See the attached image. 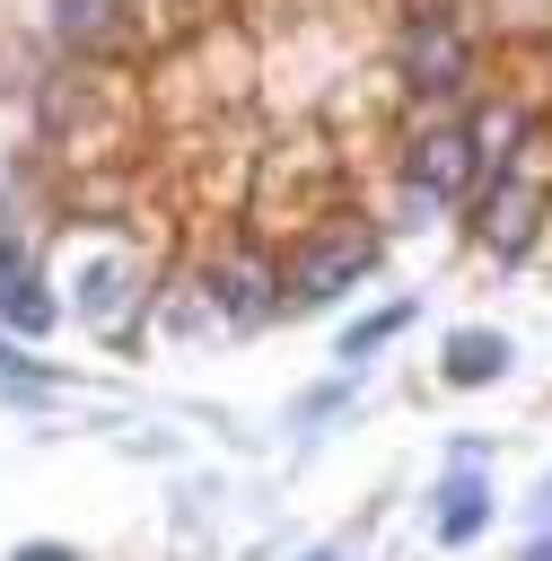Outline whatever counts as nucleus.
I'll use <instances>...</instances> for the list:
<instances>
[{"label": "nucleus", "mask_w": 552, "mask_h": 561, "mask_svg": "<svg viewBox=\"0 0 552 561\" xmlns=\"http://www.w3.org/2000/svg\"><path fill=\"white\" fill-rule=\"evenodd\" d=\"M482 184H491V193H482V237H491L499 254H526V237H534V219H543V202H552V140L526 123L517 149H508Z\"/></svg>", "instance_id": "1"}, {"label": "nucleus", "mask_w": 552, "mask_h": 561, "mask_svg": "<svg viewBox=\"0 0 552 561\" xmlns=\"http://www.w3.org/2000/svg\"><path fill=\"white\" fill-rule=\"evenodd\" d=\"M403 167H412V184H421L429 202H456V193L473 184V131H464V123H438V131L412 140Z\"/></svg>", "instance_id": "2"}, {"label": "nucleus", "mask_w": 552, "mask_h": 561, "mask_svg": "<svg viewBox=\"0 0 552 561\" xmlns=\"http://www.w3.org/2000/svg\"><path fill=\"white\" fill-rule=\"evenodd\" d=\"M368 254H377V245H368L359 228H350V237H333V245H307V254L289 263V298H298V307L333 298L342 280H359V272H368Z\"/></svg>", "instance_id": "3"}, {"label": "nucleus", "mask_w": 552, "mask_h": 561, "mask_svg": "<svg viewBox=\"0 0 552 561\" xmlns=\"http://www.w3.org/2000/svg\"><path fill=\"white\" fill-rule=\"evenodd\" d=\"M412 88H421V96H456V88H464L456 26H421V35H412Z\"/></svg>", "instance_id": "4"}, {"label": "nucleus", "mask_w": 552, "mask_h": 561, "mask_svg": "<svg viewBox=\"0 0 552 561\" xmlns=\"http://www.w3.org/2000/svg\"><path fill=\"white\" fill-rule=\"evenodd\" d=\"M499 368H508V342H499V333H456V342H447V377H456V386H491Z\"/></svg>", "instance_id": "5"}, {"label": "nucleus", "mask_w": 552, "mask_h": 561, "mask_svg": "<svg viewBox=\"0 0 552 561\" xmlns=\"http://www.w3.org/2000/svg\"><path fill=\"white\" fill-rule=\"evenodd\" d=\"M438 500H447V508H438V535H447V543H473V535H482V517H491V491H482L473 473H456Z\"/></svg>", "instance_id": "6"}, {"label": "nucleus", "mask_w": 552, "mask_h": 561, "mask_svg": "<svg viewBox=\"0 0 552 561\" xmlns=\"http://www.w3.org/2000/svg\"><path fill=\"white\" fill-rule=\"evenodd\" d=\"M0 324H18V333H44V324H53V298H44L35 280H0Z\"/></svg>", "instance_id": "7"}, {"label": "nucleus", "mask_w": 552, "mask_h": 561, "mask_svg": "<svg viewBox=\"0 0 552 561\" xmlns=\"http://www.w3.org/2000/svg\"><path fill=\"white\" fill-rule=\"evenodd\" d=\"M403 316H412V307H386V316H368V324H350V333H342V359H368V351H377L386 333H403Z\"/></svg>", "instance_id": "8"}, {"label": "nucleus", "mask_w": 552, "mask_h": 561, "mask_svg": "<svg viewBox=\"0 0 552 561\" xmlns=\"http://www.w3.org/2000/svg\"><path fill=\"white\" fill-rule=\"evenodd\" d=\"M53 9H61L53 18L61 35H105V18H114V0H53Z\"/></svg>", "instance_id": "9"}, {"label": "nucleus", "mask_w": 552, "mask_h": 561, "mask_svg": "<svg viewBox=\"0 0 552 561\" xmlns=\"http://www.w3.org/2000/svg\"><path fill=\"white\" fill-rule=\"evenodd\" d=\"M9 561H79V552H70V543H18Z\"/></svg>", "instance_id": "10"}, {"label": "nucleus", "mask_w": 552, "mask_h": 561, "mask_svg": "<svg viewBox=\"0 0 552 561\" xmlns=\"http://www.w3.org/2000/svg\"><path fill=\"white\" fill-rule=\"evenodd\" d=\"M9 254H18V237H9V219H0V263H9Z\"/></svg>", "instance_id": "11"}, {"label": "nucleus", "mask_w": 552, "mask_h": 561, "mask_svg": "<svg viewBox=\"0 0 552 561\" xmlns=\"http://www.w3.org/2000/svg\"><path fill=\"white\" fill-rule=\"evenodd\" d=\"M526 561H552V543H534V552H526Z\"/></svg>", "instance_id": "12"}, {"label": "nucleus", "mask_w": 552, "mask_h": 561, "mask_svg": "<svg viewBox=\"0 0 552 561\" xmlns=\"http://www.w3.org/2000/svg\"><path fill=\"white\" fill-rule=\"evenodd\" d=\"M534 508H543V517H552V482H543V500H534Z\"/></svg>", "instance_id": "13"}]
</instances>
